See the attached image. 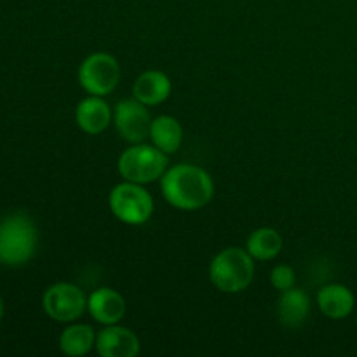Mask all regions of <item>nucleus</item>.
Returning <instances> with one entry per match:
<instances>
[{
    "label": "nucleus",
    "mask_w": 357,
    "mask_h": 357,
    "mask_svg": "<svg viewBox=\"0 0 357 357\" xmlns=\"http://www.w3.org/2000/svg\"><path fill=\"white\" fill-rule=\"evenodd\" d=\"M162 195L173 208L197 211L209 204L215 194V183L208 171L194 164H178L160 178Z\"/></svg>",
    "instance_id": "f257e3e1"
},
{
    "label": "nucleus",
    "mask_w": 357,
    "mask_h": 357,
    "mask_svg": "<svg viewBox=\"0 0 357 357\" xmlns=\"http://www.w3.org/2000/svg\"><path fill=\"white\" fill-rule=\"evenodd\" d=\"M38 234L33 220L24 213H10L0 220V264L21 267L37 251Z\"/></svg>",
    "instance_id": "f03ea898"
},
{
    "label": "nucleus",
    "mask_w": 357,
    "mask_h": 357,
    "mask_svg": "<svg viewBox=\"0 0 357 357\" xmlns=\"http://www.w3.org/2000/svg\"><path fill=\"white\" fill-rule=\"evenodd\" d=\"M255 275V258L248 250L227 248L213 258L209 279L223 293H241L250 288Z\"/></svg>",
    "instance_id": "7ed1b4c3"
},
{
    "label": "nucleus",
    "mask_w": 357,
    "mask_h": 357,
    "mask_svg": "<svg viewBox=\"0 0 357 357\" xmlns=\"http://www.w3.org/2000/svg\"><path fill=\"white\" fill-rule=\"evenodd\" d=\"M119 173L126 181L146 185L160 180L167 171V153L155 145L135 143L119 157Z\"/></svg>",
    "instance_id": "20e7f679"
},
{
    "label": "nucleus",
    "mask_w": 357,
    "mask_h": 357,
    "mask_svg": "<svg viewBox=\"0 0 357 357\" xmlns=\"http://www.w3.org/2000/svg\"><path fill=\"white\" fill-rule=\"evenodd\" d=\"M115 218L126 225H143L153 213V199L143 185L124 181L115 185L108 199Z\"/></svg>",
    "instance_id": "39448f33"
},
{
    "label": "nucleus",
    "mask_w": 357,
    "mask_h": 357,
    "mask_svg": "<svg viewBox=\"0 0 357 357\" xmlns=\"http://www.w3.org/2000/svg\"><path fill=\"white\" fill-rule=\"evenodd\" d=\"M121 80V65L108 52L87 56L79 68V84L93 96H107Z\"/></svg>",
    "instance_id": "423d86ee"
},
{
    "label": "nucleus",
    "mask_w": 357,
    "mask_h": 357,
    "mask_svg": "<svg viewBox=\"0 0 357 357\" xmlns=\"http://www.w3.org/2000/svg\"><path fill=\"white\" fill-rule=\"evenodd\" d=\"M44 312L58 323H73L87 309V298L79 286L72 282H56L42 296Z\"/></svg>",
    "instance_id": "0eeeda50"
},
{
    "label": "nucleus",
    "mask_w": 357,
    "mask_h": 357,
    "mask_svg": "<svg viewBox=\"0 0 357 357\" xmlns=\"http://www.w3.org/2000/svg\"><path fill=\"white\" fill-rule=\"evenodd\" d=\"M114 122L119 135L128 143H143L150 136L152 117L146 105L136 98L119 101L114 110Z\"/></svg>",
    "instance_id": "6e6552de"
},
{
    "label": "nucleus",
    "mask_w": 357,
    "mask_h": 357,
    "mask_svg": "<svg viewBox=\"0 0 357 357\" xmlns=\"http://www.w3.org/2000/svg\"><path fill=\"white\" fill-rule=\"evenodd\" d=\"M94 347L101 357H135L139 352V338L129 328L110 324L96 335Z\"/></svg>",
    "instance_id": "1a4fd4ad"
},
{
    "label": "nucleus",
    "mask_w": 357,
    "mask_h": 357,
    "mask_svg": "<svg viewBox=\"0 0 357 357\" xmlns=\"http://www.w3.org/2000/svg\"><path fill=\"white\" fill-rule=\"evenodd\" d=\"M87 310L96 323L103 326L117 324L126 314V300L112 288H100L91 293L87 300Z\"/></svg>",
    "instance_id": "9d476101"
},
{
    "label": "nucleus",
    "mask_w": 357,
    "mask_h": 357,
    "mask_svg": "<svg viewBox=\"0 0 357 357\" xmlns=\"http://www.w3.org/2000/svg\"><path fill=\"white\" fill-rule=\"evenodd\" d=\"M77 126L87 135H100L110 126L112 110L103 96H93L80 101L75 110Z\"/></svg>",
    "instance_id": "9b49d317"
},
{
    "label": "nucleus",
    "mask_w": 357,
    "mask_h": 357,
    "mask_svg": "<svg viewBox=\"0 0 357 357\" xmlns=\"http://www.w3.org/2000/svg\"><path fill=\"white\" fill-rule=\"evenodd\" d=\"M171 89L173 86L166 73L159 72V70H149L136 79L135 86H132V96L146 107H153V105H160L162 101H166L169 98Z\"/></svg>",
    "instance_id": "f8f14e48"
},
{
    "label": "nucleus",
    "mask_w": 357,
    "mask_h": 357,
    "mask_svg": "<svg viewBox=\"0 0 357 357\" xmlns=\"http://www.w3.org/2000/svg\"><path fill=\"white\" fill-rule=\"evenodd\" d=\"M354 295L344 284H328L317 293V305L328 319H345L354 310Z\"/></svg>",
    "instance_id": "ddd939ff"
},
{
    "label": "nucleus",
    "mask_w": 357,
    "mask_h": 357,
    "mask_svg": "<svg viewBox=\"0 0 357 357\" xmlns=\"http://www.w3.org/2000/svg\"><path fill=\"white\" fill-rule=\"evenodd\" d=\"M310 312V298L303 289L293 286L291 289L282 291L279 300V317L281 323L288 328H298L305 323Z\"/></svg>",
    "instance_id": "4468645a"
},
{
    "label": "nucleus",
    "mask_w": 357,
    "mask_h": 357,
    "mask_svg": "<svg viewBox=\"0 0 357 357\" xmlns=\"http://www.w3.org/2000/svg\"><path fill=\"white\" fill-rule=\"evenodd\" d=\"M149 138L152 139V145H155L157 149L169 155L180 149L181 142H183V129L174 117L160 115L152 121Z\"/></svg>",
    "instance_id": "2eb2a0df"
},
{
    "label": "nucleus",
    "mask_w": 357,
    "mask_h": 357,
    "mask_svg": "<svg viewBox=\"0 0 357 357\" xmlns=\"http://www.w3.org/2000/svg\"><path fill=\"white\" fill-rule=\"evenodd\" d=\"M96 345V333L89 324H72L63 330L59 337V349L65 356L82 357L89 354Z\"/></svg>",
    "instance_id": "dca6fc26"
},
{
    "label": "nucleus",
    "mask_w": 357,
    "mask_h": 357,
    "mask_svg": "<svg viewBox=\"0 0 357 357\" xmlns=\"http://www.w3.org/2000/svg\"><path fill=\"white\" fill-rule=\"evenodd\" d=\"M246 250L255 260L267 261L278 257L282 250V237L279 232L271 227H261L257 229L248 237Z\"/></svg>",
    "instance_id": "f3484780"
},
{
    "label": "nucleus",
    "mask_w": 357,
    "mask_h": 357,
    "mask_svg": "<svg viewBox=\"0 0 357 357\" xmlns=\"http://www.w3.org/2000/svg\"><path fill=\"white\" fill-rule=\"evenodd\" d=\"M271 282L278 291H286V289H291L296 282L295 271H293L289 265H278L274 267L271 274Z\"/></svg>",
    "instance_id": "a211bd4d"
},
{
    "label": "nucleus",
    "mask_w": 357,
    "mask_h": 357,
    "mask_svg": "<svg viewBox=\"0 0 357 357\" xmlns=\"http://www.w3.org/2000/svg\"><path fill=\"white\" fill-rule=\"evenodd\" d=\"M2 316H3V302L2 298H0V319H2Z\"/></svg>",
    "instance_id": "6ab92c4d"
},
{
    "label": "nucleus",
    "mask_w": 357,
    "mask_h": 357,
    "mask_svg": "<svg viewBox=\"0 0 357 357\" xmlns=\"http://www.w3.org/2000/svg\"><path fill=\"white\" fill-rule=\"evenodd\" d=\"M356 323H357V319H356Z\"/></svg>",
    "instance_id": "aec40b11"
}]
</instances>
